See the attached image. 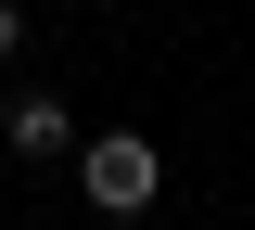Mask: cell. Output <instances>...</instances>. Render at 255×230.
<instances>
[{
  "mask_svg": "<svg viewBox=\"0 0 255 230\" xmlns=\"http://www.w3.org/2000/svg\"><path fill=\"white\" fill-rule=\"evenodd\" d=\"M0 141H13V154H26V166H51V154H77V141H90V128H77V115H64L51 90H13V102H0Z\"/></svg>",
  "mask_w": 255,
  "mask_h": 230,
  "instance_id": "2",
  "label": "cell"
},
{
  "mask_svg": "<svg viewBox=\"0 0 255 230\" xmlns=\"http://www.w3.org/2000/svg\"><path fill=\"white\" fill-rule=\"evenodd\" d=\"M38 230H77V218H38Z\"/></svg>",
  "mask_w": 255,
  "mask_h": 230,
  "instance_id": "4",
  "label": "cell"
},
{
  "mask_svg": "<svg viewBox=\"0 0 255 230\" xmlns=\"http://www.w3.org/2000/svg\"><path fill=\"white\" fill-rule=\"evenodd\" d=\"M153 192H166V154L140 128H90L77 141V205L90 218H153Z\"/></svg>",
  "mask_w": 255,
  "mask_h": 230,
  "instance_id": "1",
  "label": "cell"
},
{
  "mask_svg": "<svg viewBox=\"0 0 255 230\" xmlns=\"http://www.w3.org/2000/svg\"><path fill=\"white\" fill-rule=\"evenodd\" d=\"M13 51H26V0H0V64H13Z\"/></svg>",
  "mask_w": 255,
  "mask_h": 230,
  "instance_id": "3",
  "label": "cell"
}]
</instances>
